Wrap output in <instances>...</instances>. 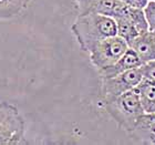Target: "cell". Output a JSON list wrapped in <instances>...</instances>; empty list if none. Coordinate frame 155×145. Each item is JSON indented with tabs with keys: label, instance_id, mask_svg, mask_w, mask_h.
Segmentation results:
<instances>
[{
	"label": "cell",
	"instance_id": "cell-1",
	"mask_svg": "<svg viewBox=\"0 0 155 145\" xmlns=\"http://www.w3.org/2000/svg\"><path fill=\"white\" fill-rule=\"evenodd\" d=\"M71 30L80 48L87 53L100 41L117 35L115 20L99 13L78 15Z\"/></svg>",
	"mask_w": 155,
	"mask_h": 145
},
{
	"label": "cell",
	"instance_id": "cell-2",
	"mask_svg": "<svg viewBox=\"0 0 155 145\" xmlns=\"http://www.w3.org/2000/svg\"><path fill=\"white\" fill-rule=\"evenodd\" d=\"M103 107L116 124L130 133L134 131L139 120L145 113L135 89L121 94L113 100L104 102Z\"/></svg>",
	"mask_w": 155,
	"mask_h": 145
},
{
	"label": "cell",
	"instance_id": "cell-3",
	"mask_svg": "<svg viewBox=\"0 0 155 145\" xmlns=\"http://www.w3.org/2000/svg\"><path fill=\"white\" fill-rule=\"evenodd\" d=\"M25 122L15 105L0 102V145L26 144Z\"/></svg>",
	"mask_w": 155,
	"mask_h": 145
},
{
	"label": "cell",
	"instance_id": "cell-4",
	"mask_svg": "<svg viewBox=\"0 0 155 145\" xmlns=\"http://www.w3.org/2000/svg\"><path fill=\"white\" fill-rule=\"evenodd\" d=\"M142 79L143 74L141 71V67L127 70L115 77H101L100 95L102 102L104 103L110 100H113L121 94L125 93L132 89H135Z\"/></svg>",
	"mask_w": 155,
	"mask_h": 145
},
{
	"label": "cell",
	"instance_id": "cell-5",
	"mask_svg": "<svg viewBox=\"0 0 155 145\" xmlns=\"http://www.w3.org/2000/svg\"><path fill=\"white\" fill-rule=\"evenodd\" d=\"M127 49L129 44L125 40L116 35L100 41L92 49L89 53L90 61L99 71L115 63Z\"/></svg>",
	"mask_w": 155,
	"mask_h": 145
},
{
	"label": "cell",
	"instance_id": "cell-6",
	"mask_svg": "<svg viewBox=\"0 0 155 145\" xmlns=\"http://www.w3.org/2000/svg\"><path fill=\"white\" fill-rule=\"evenodd\" d=\"M78 15L99 13L114 18L122 12L124 5L120 0H75Z\"/></svg>",
	"mask_w": 155,
	"mask_h": 145
},
{
	"label": "cell",
	"instance_id": "cell-7",
	"mask_svg": "<svg viewBox=\"0 0 155 145\" xmlns=\"http://www.w3.org/2000/svg\"><path fill=\"white\" fill-rule=\"evenodd\" d=\"M143 62L137 55V53L132 48L129 47V49L125 51V53L115 63L111 64L110 67L102 69V70H99L97 72H99L101 77H115V75H117L120 73H123V72L127 71V70H131V69L140 68Z\"/></svg>",
	"mask_w": 155,
	"mask_h": 145
},
{
	"label": "cell",
	"instance_id": "cell-8",
	"mask_svg": "<svg viewBox=\"0 0 155 145\" xmlns=\"http://www.w3.org/2000/svg\"><path fill=\"white\" fill-rule=\"evenodd\" d=\"M137 53L140 59L142 60L143 64L146 62L154 61L155 60V33L151 31L140 33L133 42L130 44Z\"/></svg>",
	"mask_w": 155,
	"mask_h": 145
},
{
	"label": "cell",
	"instance_id": "cell-9",
	"mask_svg": "<svg viewBox=\"0 0 155 145\" xmlns=\"http://www.w3.org/2000/svg\"><path fill=\"white\" fill-rule=\"evenodd\" d=\"M132 133L143 144H155V113H144Z\"/></svg>",
	"mask_w": 155,
	"mask_h": 145
},
{
	"label": "cell",
	"instance_id": "cell-10",
	"mask_svg": "<svg viewBox=\"0 0 155 145\" xmlns=\"http://www.w3.org/2000/svg\"><path fill=\"white\" fill-rule=\"evenodd\" d=\"M135 90L145 113H155V81L143 77Z\"/></svg>",
	"mask_w": 155,
	"mask_h": 145
},
{
	"label": "cell",
	"instance_id": "cell-11",
	"mask_svg": "<svg viewBox=\"0 0 155 145\" xmlns=\"http://www.w3.org/2000/svg\"><path fill=\"white\" fill-rule=\"evenodd\" d=\"M127 8H129V6L124 7L122 12L117 15L116 17H114L113 19L115 20L116 22L117 36L124 39L130 47V44L133 42V40L139 36L140 33L137 31V29L135 28V26L131 21V19L129 18V16H127Z\"/></svg>",
	"mask_w": 155,
	"mask_h": 145
},
{
	"label": "cell",
	"instance_id": "cell-12",
	"mask_svg": "<svg viewBox=\"0 0 155 145\" xmlns=\"http://www.w3.org/2000/svg\"><path fill=\"white\" fill-rule=\"evenodd\" d=\"M32 0H0V19H9L18 16Z\"/></svg>",
	"mask_w": 155,
	"mask_h": 145
},
{
	"label": "cell",
	"instance_id": "cell-13",
	"mask_svg": "<svg viewBox=\"0 0 155 145\" xmlns=\"http://www.w3.org/2000/svg\"><path fill=\"white\" fill-rule=\"evenodd\" d=\"M127 16L135 26L139 33H143L149 31V25H147V20H146L144 9H139V8H133L129 7L127 8Z\"/></svg>",
	"mask_w": 155,
	"mask_h": 145
},
{
	"label": "cell",
	"instance_id": "cell-14",
	"mask_svg": "<svg viewBox=\"0 0 155 145\" xmlns=\"http://www.w3.org/2000/svg\"><path fill=\"white\" fill-rule=\"evenodd\" d=\"M144 13L149 25V31L155 33V0H149L144 8Z\"/></svg>",
	"mask_w": 155,
	"mask_h": 145
},
{
	"label": "cell",
	"instance_id": "cell-15",
	"mask_svg": "<svg viewBox=\"0 0 155 145\" xmlns=\"http://www.w3.org/2000/svg\"><path fill=\"white\" fill-rule=\"evenodd\" d=\"M141 71H142L143 77L155 81V60L146 62V63L141 65Z\"/></svg>",
	"mask_w": 155,
	"mask_h": 145
},
{
	"label": "cell",
	"instance_id": "cell-16",
	"mask_svg": "<svg viewBox=\"0 0 155 145\" xmlns=\"http://www.w3.org/2000/svg\"><path fill=\"white\" fill-rule=\"evenodd\" d=\"M120 1L126 5V6L139 8V9H144L147 2H149V0H120Z\"/></svg>",
	"mask_w": 155,
	"mask_h": 145
}]
</instances>
